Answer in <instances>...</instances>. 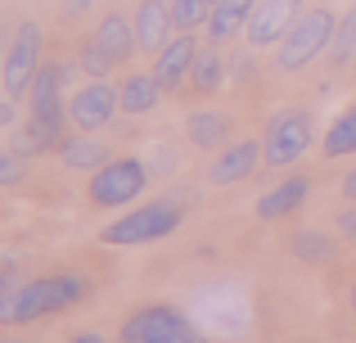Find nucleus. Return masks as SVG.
I'll return each instance as SVG.
<instances>
[{"label":"nucleus","instance_id":"27","mask_svg":"<svg viewBox=\"0 0 356 343\" xmlns=\"http://www.w3.org/2000/svg\"><path fill=\"white\" fill-rule=\"evenodd\" d=\"M176 159H181V150H172V145H154L145 163H149V172H154V176H163V172L176 168Z\"/></svg>","mask_w":356,"mask_h":343},{"label":"nucleus","instance_id":"11","mask_svg":"<svg viewBox=\"0 0 356 343\" xmlns=\"http://www.w3.org/2000/svg\"><path fill=\"white\" fill-rule=\"evenodd\" d=\"M131 18H136L140 54H163V45L176 36V23H172V0H136Z\"/></svg>","mask_w":356,"mask_h":343},{"label":"nucleus","instance_id":"2","mask_svg":"<svg viewBox=\"0 0 356 343\" xmlns=\"http://www.w3.org/2000/svg\"><path fill=\"white\" fill-rule=\"evenodd\" d=\"M90 285L81 280L77 271H54V276H36V280H23V289L0 308V326H32V321L59 317V312L86 303Z\"/></svg>","mask_w":356,"mask_h":343},{"label":"nucleus","instance_id":"4","mask_svg":"<svg viewBox=\"0 0 356 343\" xmlns=\"http://www.w3.org/2000/svg\"><path fill=\"white\" fill-rule=\"evenodd\" d=\"M312 145H316V113L312 109H284L270 118L266 136H261V168L289 172L293 163L307 159Z\"/></svg>","mask_w":356,"mask_h":343},{"label":"nucleus","instance_id":"16","mask_svg":"<svg viewBox=\"0 0 356 343\" xmlns=\"http://www.w3.org/2000/svg\"><path fill=\"white\" fill-rule=\"evenodd\" d=\"M252 9H257V0H217V5H212L208 27H203V36H208L212 45H230V41H239V36L248 32Z\"/></svg>","mask_w":356,"mask_h":343},{"label":"nucleus","instance_id":"5","mask_svg":"<svg viewBox=\"0 0 356 343\" xmlns=\"http://www.w3.org/2000/svg\"><path fill=\"white\" fill-rule=\"evenodd\" d=\"M149 181H154V172H149L145 159L118 154L113 163H104L99 172H90L86 199H90V208H131V203L149 190Z\"/></svg>","mask_w":356,"mask_h":343},{"label":"nucleus","instance_id":"18","mask_svg":"<svg viewBox=\"0 0 356 343\" xmlns=\"http://www.w3.org/2000/svg\"><path fill=\"white\" fill-rule=\"evenodd\" d=\"M307 194H312V181H307L302 172L284 176V181L275 185V190L266 194V199H257V217L261 221H280V217H293L298 208L307 203Z\"/></svg>","mask_w":356,"mask_h":343},{"label":"nucleus","instance_id":"33","mask_svg":"<svg viewBox=\"0 0 356 343\" xmlns=\"http://www.w3.org/2000/svg\"><path fill=\"white\" fill-rule=\"evenodd\" d=\"M68 343H108L99 330H86V335H77V339H68Z\"/></svg>","mask_w":356,"mask_h":343},{"label":"nucleus","instance_id":"15","mask_svg":"<svg viewBox=\"0 0 356 343\" xmlns=\"http://www.w3.org/2000/svg\"><path fill=\"white\" fill-rule=\"evenodd\" d=\"M230 136H235V118H230L226 109H199V113H190V122H185V141L203 154H221L230 145Z\"/></svg>","mask_w":356,"mask_h":343},{"label":"nucleus","instance_id":"14","mask_svg":"<svg viewBox=\"0 0 356 343\" xmlns=\"http://www.w3.org/2000/svg\"><path fill=\"white\" fill-rule=\"evenodd\" d=\"M257 163H261V145L257 141H230L221 154H212L208 181L212 185H239V181H248V176L257 172Z\"/></svg>","mask_w":356,"mask_h":343},{"label":"nucleus","instance_id":"6","mask_svg":"<svg viewBox=\"0 0 356 343\" xmlns=\"http://www.w3.org/2000/svg\"><path fill=\"white\" fill-rule=\"evenodd\" d=\"M41 68H45V27L36 18H23L14 27V41H9L5 59H0V86H5V95L27 99V90H32Z\"/></svg>","mask_w":356,"mask_h":343},{"label":"nucleus","instance_id":"20","mask_svg":"<svg viewBox=\"0 0 356 343\" xmlns=\"http://www.w3.org/2000/svg\"><path fill=\"white\" fill-rule=\"evenodd\" d=\"M321 154L325 159H352L356 154V99L330 122V131L321 141Z\"/></svg>","mask_w":356,"mask_h":343},{"label":"nucleus","instance_id":"37","mask_svg":"<svg viewBox=\"0 0 356 343\" xmlns=\"http://www.w3.org/2000/svg\"><path fill=\"white\" fill-rule=\"evenodd\" d=\"M0 90H5V86H0Z\"/></svg>","mask_w":356,"mask_h":343},{"label":"nucleus","instance_id":"21","mask_svg":"<svg viewBox=\"0 0 356 343\" xmlns=\"http://www.w3.org/2000/svg\"><path fill=\"white\" fill-rule=\"evenodd\" d=\"M72 59H77V72H86V81H108V72L118 68L113 54H108L95 36H86V41L77 45V54H72Z\"/></svg>","mask_w":356,"mask_h":343},{"label":"nucleus","instance_id":"19","mask_svg":"<svg viewBox=\"0 0 356 343\" xmlns=\"http://www.w3.org/2000/svg\"><path fill=\"white\" fill-rule=\"evenodd\" d=\"M122 113H131V118H140V113H154L158 109V99L167 95L163 90V81L154 77V72H131L127 81H122Z\"/></svg>","mask_w":356,"mask_h":343},{"label":"nucleus","instance_id":"9","mask_svg":"<svg viewBox=\"0 0 356 343\" xmlns=\"http://www.w3.org/2000/svg\"><path fill=\"white\" fill-rule=\"evenodd\" d=\"M203 41L199 32H176L172 41L163 45V54H154V77L163 81L167 95H185V86H190V72H194V59H199Z\"/></svg>","mask_w":356,"mask_h":343},{"label":"nucleus","instance_id":"23","mask_svg":"<svg viewBox=\"0 0 356 343\" xmlns=\"http://www.w3.org/2000/svg\"><path fill=\"white\" fill-rule=\"evenodd\" d=\"M356 59V5L339 18V32H334V45H330V63L334 68H348Z\"/></svg>","mask_w":356,"mask_h":343},{"label":"nucleus","instance_id":"28","mask_svg":"<svg viewBox=\"0 0 356 343\" xmlns=\"http://www.w3.org/2000/svg\"><path fill=\"white\" fill-rule=\"evenodd\" d=\"M334 230H339L348 244H356V203H343L339 217H334Z\"/></svg>","mask_w":356,"mask_h":343},{"label":"nucleus","instance_id":"1","mask_svg":"<svg viewBox=\"0 0 356 343\" xmlns=\"http://www.w3.org/2000/svg\"><path fill=\"white\" fill-rule=\"evenodd\" d=\"M199 203V190L194 185H176V190H167L163 199H149V203H136V208H127L118 221H108L104 230H99V239L113 248H131V244H158V239L176 235V230L185 226V212Z\"/></svg>","mask_w":356,"mask_h":343},{"label":"nucleus","instance_id":"26","mask_svg":"<svg viewBox=\"0 0 356 343\" xmlns=\"http://www.w3.org/2000/svg\"><path fill=\"white\" fill-rule=\"evenodd\" d=\"M27 181V159L23 154H14L5 145V150H0V190H9V185H23Z\"/></svg>","mask_w":356,"mask_h":343},{"label":"nucleus","instance_id":"36","mask_svg":"<svg viewBox=\"0 0 356 343\" xmlns=\"http://www.w3.org/2000/svg\"><path fill=\"white\" fill-rule=\"evenodd\" d=\"M352 312H356V285H352Z\"/></svg>","mask_w":356,"mask_h":343},{"label":"nucleus","instance_id":"29","mask_svg":"<svg viewBox=\"0 0 356 343\" xmlns=\"http://www.w3.org/2000/svg\"><path fill=\"white\" fill-rule=\"evenodd\" d=\"M18 289H23V271H0V308H5Z\"/></svg>","mask_w":356,"mask_h":343},{"label":"nucleus","instance_id":"8","mask_svg":"<svg viewBox=\"0 0 356 343\" xmlns=\"http://www.w3.org/2000/svg\"><path fill=\"white\" fill-rule=\"evenodd\" d=\"M113 113H122V90L113 86V81H86L81 90H72V95H68L72 131L99 136L104 127H113Z\"/></svg>","mask_w":356,"mask_h":343},{"label":"nucleus","instance_id":"10","mask_svg":"<svg viewBox=\"0 0 356 343\" xmlns=\"http://www.w3.org/2000/svg\"><path fill=\"white\" fill-rule=\"evenodd\" d=\"M302 0H257V9H252L248 18V32H243V41L257 45V50H270V45H280L289 36V27L302 18Z\"/></svg>","mask_w":356,"mask_h":343},{"label":"nucleus","instance_id":"32","mask_svg":"<svg viewBox=\"0 0 356 343\" xmlns=\"http://www.w3.org/2000/svg\"><path fill=\"white\" fill-rule=\"evenodd\" d=\"M339 190H343V199H348V203H356V168H352L348 176H343V185H339Z\"/></svg>","mask_w":356,"mask_h":343},{"label":"nucleus","instance_id":"12","mask_svg":"<svg viewBox=\"0 0 356 343\" xmlns=\"http://www.w3.org/2000/svg\"><path fill=\"white\" fill-rule=\"evenodd\" d=\"M230 86V50L226 45H203L199 59H194V72H190V95L194 99H217L221 90Z\"/></svg>","mask_w":356,"mask_h":343},{"label":"nucleus","instance_id":"30","mask_svg":"<svg viewBox=\"0 0 356 343\" xmlns=\"http://www.w3.org/2000/svg\"><path fill=\"white\" fill-rule=\"evenodd\" d=\"M14 127H18V99L5 95L0 99V131H14Z\"/></svg>","mask_w":356,"mask_h":343},{"label":"nucleus","instance_id":"13","mask_svg":"<svg viewBox=\"0 0 356 343\" xmlns=\"http://www.w3.org/2000/svg\"><path fill=\"white\" fill-rule=\"evenodd\" d=\"M90 36H95V41L104 45L108 54H113V63H118V68H122V63H131V59L140 54L136 18H131L127 9H118V5H113V9H104V18L95 23V32H90Z\"/></svg>","mask_w":356,"mask_h":343},{"label":"nucleus","instance_id":"35","mask_svg":"<svg viewBox=\"0 0 356 343\" xmlns=\"http://www.w3.org/2000/svg\"><path fill=\"white\" fill-rule=\"evenodd\" d=\"M118 343H140V339H127V335H122V339H118Z\"/></svg>","mask_w":356,"mask_h":343},{"label":"nucleus","instance_id":"17","mask_svg":"<svg viewBox=\"0 0 356 343\" xmlns=\"http://www.w3.org/2000/svg\"><path fill=\"white\" fill-rule=\"evenodd\" d=\"M113 159H118V154L108 150L99 136H90V131H72L68 141L59 145V163L68 172H99L104 163H113Z\"/></svg>","mask_w":356,"mask_h":343},{"label":"nucleus","instance_id":"24","mask_svg":"<svg viewBox=\"0 0 356 343\" xmlns=\"http://www.w3.org/2000/svg\"><path fill=\"white\" fill-rule=\"evenodd\" d=\"M293 253L302 257V262H330L334 257V239L325 235V230H298Z\"/></svg>","mask_w":356,"mask_h":343},{"label":"nucleus","instance_id":"25","mask_svg":"<svg viewBox=\"0 0 356 343\" xmlns=\"http://www.w3.org/2000/svg\"><path fill=\"white\" fill-rule=\"evenodd\" d=\"M257 45H239V50H230V86H248L252 77H257Z\"/></svg>","mask_w":356,"mask_h":343},{"label":"nucleus","instance_id":"7","mask_svg":"<svg viewBox=\"0 0 356 343\" xmlns=\"http://www.w3.org/2000/svg\"><path fill=\"white\" fill-rule=\"evenodd\" d=\"M122 335L140 339V343H208L199 330L185 321V312L167 308V303H149V308H136L127 321H122Z\"/></svg>","mask_w":356,"mask_h":343},{"label":"nucleus","instance_id":"3","mask_svg":"<svg viewBox=\"0 0 356 343\" xmlns=\"http://www.w3.org/2000/svg\"><path fill=\"white\" fill-rule=\"evenodd\" d=\"M334 32H339V14H334L330 5L302 9V18H298V23L289 27V36L280 41L275 72H302V68H312L321 54H330Z\"/></svg>","mask_w":356,"mask_h":343},{"label":"nucleus","instance_id":"34","mask_svg":"<svg viewBox=\"0 0 356 343\" xmlns=\"http://www.w3.org/2000/svg\"><path fill=\"white\" fill-rule=\"evenodd\" d=\"M0 343H27V339H18V335H0Z\"/></svg>","mask_w":356,"mask_h":343},{"label":"nucleus","instance_id":"31","mask_svg":"<svg viewBox=\"0 0 356 343\" xmlns=\"http://www.w3.org/2000/svg\"><path fill=\"white\" fill-rule=\"evenodd\" d=\"M95 9V0H63V18H86Z\"/></svg>","mask_w":356,"mask_h":343},{"label":"nucleus","instance_id":"22","mask_svg":"<svg viewBox=\"0 0 356 343\" xmlns=\"http://www.w3.org/2000/svg\"><path fill=\"white\" fill-rule=\"evenodd\" d=\"M212 5H217V0H172L176 32H203L208 18H212Z\"/></svg>","mask_w":356,"mask_h":343}]
</instances>
